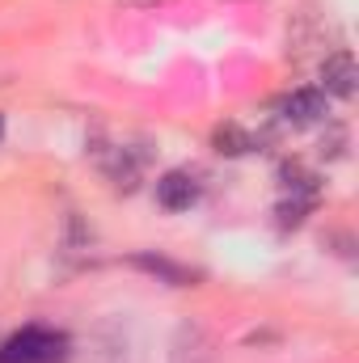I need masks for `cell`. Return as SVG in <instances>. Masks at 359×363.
Returning <instances> with one entry per match:
<instances>
[{
	"label": "cell",
	"mask_w": 359,
	"mask_h": 363,
	"mask_svg": "<svg viewBox=\"0 0 359 363\" xmlns=\"http://www.w3.org/2000/svg\"><path fill=\"white\" fill-rule=\"evenodd\" d=\"M321 81H326V93H334V97H355V89H359L355 55L351 51H334L321 64Z\"/></svg>",
	"instance_id": "2"
},
{
	"label": "cell",
	"mask_w": 359,
	"mask_h": 363,
	"mask_svg": "<svg viewBox=\"0 0 359 363\" xmlns=\"http://www.w3.org/2000/svg\"><path fill=\"white\" fill-rule=\"evenodd\" d=\"M283 118L296 127H313L317 118H326V93L321 89H296L283 97Z\"/></svg>",
	"instance_id": "3"
},
{
	"label": "cell",
	"mask_w": 359,
	"mask_h": 363,
	"mask_svg": "<svg viewBox=\"0 0 359 363\" xmlns=\"http://www.w3.org/2000/svg\"><path fill=\"white\" fill-rule=\"evenodd\" d=\"M68 338L51 330H21L0 347V363H64Z\"/></svg>",
	"instance_id": "1"
},
{
	"label": "cell",
	"mask_w": 359,
	"mask_h": 363,
	"mask_svg": "<svg viewBox=\"0 0 359 363\" xmlns=\"http://www.w3.org/2000/svg\"><path fill=\"white\" fill-rule=\"evenodd\" d=\"M136 267H144V271H153V274H165L170 283H190V274L182 271V267H174V262H165V258H153V254H140L136 258Z\"/></svg>",
	"instance_id": "7"
},
{
	"label": "cell",
	"mask_w": 359,
	"mask_h": 363,
	"mask_svg": "<svg viewBox=\"0 0 359 363\" xmlns=\"http://www.w3.org/2000/svg\"><path fill=\"white\" fill-rule=\"evenodd\" d=\"M194 199H199V186H194L190 174H182V169H174V174H165V178L157 182V203L170 207V211H186Z\"/></svg>",
	"instance_id": "4"
},
{
	"label": "cell",
	"mask_w": 359,
	"mask_h": 363,
	"mask_svg": "<svg viewBox=\"0 0 359 363\" xmlns=\"http://www.w3.org/2000/svg\"><path fill=\"white\" fill-rule=\"evenodd\" d=\"M211 148H216L220 157H245V152L254 148V135H250L245 127H237V123H220L216 135H211Z\"/></svg>",
	"instance_id": "5"
},
{
	"label": "cell",
	"mask_w": 359,
	"mask_h": 363,
	"mask_svg": "<svg viewBox=\"0 0 359 363\" xmlns=\"http://www.w3.org/2000/svg\"><path fill=\"white\" fill-rule=\"evenodd\" d=\"M0 135H4V114H0Z\"/></svg>",
	"instance_id": "8"
},
{
	"label": "cell",
	"mask_w": 359,
	"mask_h": 363,
	"mask_svg": "<svg viewBox=\"0 0 359 363\" xmlns=\"http://www.w3.org/2000/svg\"><path fill=\"white\" fill-rule=\"evenodd\" d=\"M309 211H313V199L292 194V199H283V203H279V224H283V228H300Z\"/></svg>",
	"instance_id": "6"
}]
</instances>
